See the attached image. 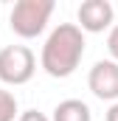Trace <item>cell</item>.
Here are the masks:
<instances>
[{"mask_svg":"<svg viewBox=\"0 0 118 121\" xmlns=\"http://www.w3.org/2000/svg\"><path fill=\"white\" fill-rule=\"evenodd\" d=\"M113 17H115V9L110 0H84L76 11V26L82 28V34H101V31L113 28Z\"/></svg>","mask_w":118,"mask_h":121,"instance_id":"obj_5","label":"cell"},{"mask_svg":"<svg viewBox=\"0 0 118 121\" xmlns=\"http://www.w3.org/2000/svg\"><path fill=\"white\" fill-rule=\"evenodd\" d=\"M20 116L17 110V99L11 90H0V121H14Z\"/></svg>","mask_w":118,"mask_h":121,"instance_id":"obj_7","label":"cell"},{"mask_svg":"<svg viewBox=\"0 0 118 121\" xmlns=\"http://www.w3.org/2000/svg\"><path fill=\"white\" fill-rule=\"evenodd\" d=\"M54 9H56L54 0H17L11 14H8V26L17 37L34 39L48 28V20H51Z\"/></svg>","mask_w":118,"mask_h":121,"instance_id":"obj_2","label":"cell"},{"mask_svg":"<svg viewBox=\"0 0 118 121\" xmlns=\"http://www.w3.org/2000/svg\"><path fill=\"white\" fill-rule=\"evenodd\" d=\"M104 121H118V101H113L110 104V110H107V118Z\"/></svg>","mask_w":118,"mask_h":121,"instance_id":"obj_10","label":"cell"},{"mask_svg":"<svg viewBox=\"0 0 118 121\" xmlns=\"http://www.w3.org/2000/svg\"><path fill=\"white\" fill-rule=\"evenodd\" d=\"M84 34L76 23H59L56 28L48 34L42 54H39V65L51 79H67L76 73V68L82 65L84 56Z\"/></svg>","mask_w":118,"mask_h":121,"instance_id":"obj_1","label":"cell"},{"mask_svg":"<svg viewBox=\"0 0 118 121\" xmlns=\"http://www.w3.org/2000/svg\"><path fill=\"white\" fill-rule=\"evenodd\" d=\"M17 121H51L45 113H39V110H25V113H20Z\"/></svg>","mask_w":118,"mask_h":121,"instance_id":"obj_9","label":"cell"},{"mask_svg":"<svg viewBox=\"0 0 118 121\" xmlns=\"http://www.w3.org/2000/svg\"><path fill=\"white\" fill-rule=\"evenodd\" d=\"M51 121H93V113L82 99H65L54 107Z\"/></svg>","mask_w":118,"mask_h":121,"instance_id":"obj_6","label":"cell"},{"mask_svg":"<svg viewBox=\"0 0 118 121\" xmlns=\"http://www.w3.org/2000/svg\"><path fill=\"white\" fill-rule=\"evenodd\" d=\"M37 73V56L28 45L0 48V82L3 85H28Z\"/></svg>","mask_w":118,"mask_h":121,"instance_id":"obj_3","label":"cell"},{"mask_svg":"<svg viewBox=\"0 0 118 121\" xmlns=\"http://www.w3.org/2000/svg\"><path fill=\"white\" fill-rule=\"evenodd\" d=\"M87 87L101 101H118V62L98 59L87 73Z\"/></svg>","mask_w":118,"mask_h":121,"instance_id":"obj_4","label":"cell"},{"mask_svg":"<svg viewBox=\"0 0 118 121\" xmlns=\"http://www.w3.org/2000/svg\"><path fill=\"white\" fill-rule=\"evenodd\" d=\"M107 51H110L113 62H118V26H113L107 34Z\"/></svg>","mask_w":118,"mask_h":121,"instance_id":"obj_8","label":"cell"}]
</instances>
